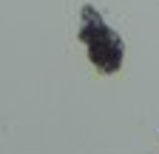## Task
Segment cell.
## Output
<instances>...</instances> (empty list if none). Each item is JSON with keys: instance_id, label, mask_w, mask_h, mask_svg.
I'll return each instance as SVG.
<instances>
[{"instance_id": "obj_1", "label": "cell", "mask_w": 159, "mask_h": 154, "mask_svg": "<svg viewBox=\"0 0 159 154\" xmlns=\"http://www.w3.org/2000/svg\"><path fill=\"white\" fill-rule=\"evenodd\" d=\"M80 40L88 49V60L94 63V69L99 74H114L122 66V37H119L99 14L94 6H83L80 9Z\"/></svg>"}]
</instances>
